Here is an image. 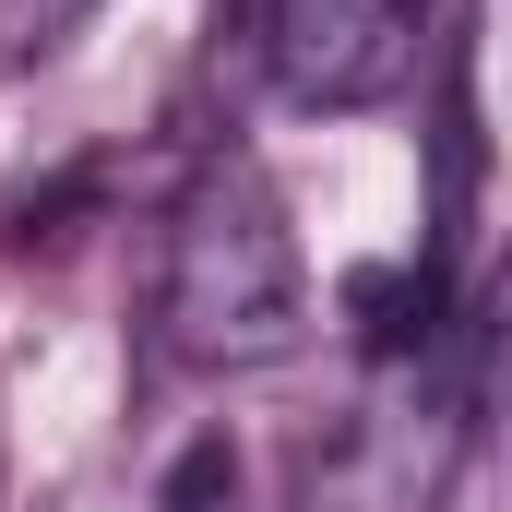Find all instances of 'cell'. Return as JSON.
Wrapping results in <instances>:
<instances>
[{
	"label": "cell",
	"mask_w": 512,
	"mask_h": 512,
	"mask_svg": "<svg viewBox=\"0 0 512 512\" xmlns=\"http://www.w3.org/2000/svg\"><path fill=\"white\" fill-rule=\"evenodd\" d=\"M310 334L298 298V239L286 203L251 155H215L179 215H167V262H155V346L179 370H274Z\"/></svg>",
	"instance_id": "cell-1"
},
{
	"label": "cell",
	"mask_w": 512,
	"mask_h": 512,
	"mask_svg": "<svg viewBox=\"0 0 512 512\" xmlns=\"http://www.w3.org/2000/svg\"><path fill=\"white\" fill-rule=\"evenodd\" d=\"M262 60L298 108H370L417 60V0H262Z\"/></svg>",
	"instance_id": "cell-2"
},
{
	"label": "cell",
	"mask_w": 512,
	"mask_h": 512,
	"mask_svg": "<svg viewBox=\"0 0 512 512\" xmlns=\"http://www.w3.org/2000/svg\"><path fill=\"white\" fill-rule=\"evenodd\" d=\"M453 453H465V405H441V393L370 405V417H346V441L310 465V512H441Z\"/></svg>",
	"instance_id": "cell-3"
},
{
	"label": "cell",
	"mask_w": 512,
	"mask_h": 512,
	"mask_svg": "<svg viewBox=\"0 0 512 512\" xmlns=\"http://www.w3.org/2000/svg\"><path fill=\"white\" fill-rule=\"evenodd\" d=\"M346 322H358V346L382 370H417L441 346V274L429 262H358L346 274Z\"/></svg>",
	"instance_id": "cell-4"
},
{
	"label": "cell",
	"mask_w": 512,
	"mask_h": 512,
	"mask_svg": "<svg viewBox=\"0 0 512 512\" xmlns=\"http://www.w3.org/2000/svg\"><path fill=\"white\" fill-rule=\"evenodd\" d=\"M96 0H0V72H24V60H48L72 24H84Z\"/></svg>",
	"instance_id": "cell-5"
},
{
	"label": "cell",
	"mask_w": 512,
	"mask_h": 512,
	"mask_svg": "<svg viewBox=\"0 0 512 512\" xmlns=\"http://www.w3.org/2000/svg\"><path fill=\"white\" fill-rule=\"evenodd\" d=\"M167 512H239V453L227 441H191L167 465Z\"/></svg>",
	"instance_id": "cell-6"
}]
</instances>
